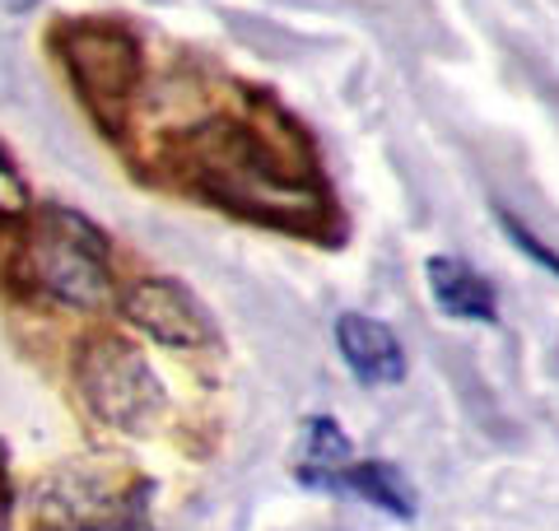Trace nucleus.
<instances>
[{"label":"nucleus","mask_w":559,"mask_h":531,"mask_svg":"<svg viewBox=\"0 0 559 531\" xmlns=\"http://www.w3.org/2000/svg\"><path fill=\"white\" fill-rule=\"evenodd\" d=\"M24 280L47 298L94 312L112 298V271H108V243L98 228L66 205H47L33 234L24 243Z\"/></svg>","instance_id":"nucleus-1"},{"label":"nucleus","mask_w":559,"mask_h":531,"mask_svg":"<svg viewBox=\"0 0 559 531\" xmlns=\"http://www.w3.org/2000/svg\"><path fill=\"white\" fill-rule=\"evenodd\" d=\"M61 61L75 80L80 98L90 103V113L108 131L121 127V113L135 94L140 80V47L131 33H121L117 24H70L61 28Z\"/></svg>","instance_id":"nucleus-2"},{"label":"nucleus","mask_w":559,"mask_h":531,"mask_svg":"<svg viewBox=\"0 0 559 531\" xmlns=\"http://www.w3.org/2000/svg\"><path fill=\"white\" fill-rule=\"evenodd\" d=\"M80 392L84 405L112 429H135L164 405V387L154 368L140 359L131 345L121 341H98L80 354Z\"/></svg>","instance_id":"nucleus-3"},{"label":"nucleus","mask_w":559,"mask_h":531,"mask_svg":"<svg viewBox=\"0 0 559 531\" xmlns=\"http://www.w3.org/2000/svg\"><path fill=\"white\" fill-rule=\"evenodd\" d=\"M121 308H127V322H135L145 335H154L159 345L173 350H197L210 341V317L197 304V294L178 280L164 275H145L121 294Z\"/></svg>","instance_id":"nucleus-4"},{"label":"nucleus","mask_w":559,"mask_h":531,"mask_svg":"<svg viewBox=\"0 0 559 531\" xmlns=\"http://www.w3.org/2000/svg\"><path fill=\"white\" fill-rule=\"evenodd\" d=\"M336 345H341L345 368L364 387H396L406 378V350H401L396 335L382 322H373V317L345 312L336 322Z\"/></svg>","instance_id":"nucleus-5"},{"label":"nucleus","mask_w":559,"mask_h":531,"mask_svg":"<svg viewBox=\"0 0 559 531\" xmlns=\"http://www.w3.org/2000/svg\"><path fill=\"white\" fill-rule=\"evenodd\" d=\"M349 467H355V448H349L341 424L331 415L304 420V434H299V485L322 489V494H341V475Z\"/></svg>","instance_id":"nucleus-6"},{"label":"nucleus","mask_w":559,"mask_h":531,"mask_svg":"<svg viewBox=\"0 0 559 531\" xmlns=\"http://www.w3.org/2000/svg\"><path fill=\"white\" fill-rule=\"evenodd\" d=\"M425 275H429V290L439 298V308L448 317H462V322H495L499 304H495V290L480 271H471L466 261L457 257H429L425 261Z\"/></svg>","instance_id":"nucleus-7"},{"label":"nucleus","mask_w":559,"mask_h":531,"mask_svg":"<svg viewBox=\"0 0 559 531\" xmlns=\"http://www.w3.org/2000/svg\"><path fill=\"white\" fill-rule=\"evenodd\" d=\"M341 494H355V499L392 512V518H401V522L415 518V489H411V481L392 462H378V457H369V462H359V457H355V467L341 475Z\"/></svg>","instance_id":"nucleus-8"},{"label":"nucleus","mask_w":559,"mask_h":531,"mask_svg":"<svg viewBox=\"0 0 559 531\" xmlns=\"http://www.w3.org/2000/svg\"><path fill=\"white\" fill-rule=\"evenodd\" d=\"M495 220H499V228H503V234H509V243L518 247L522 257H527L532 266H540V271H550V275L559 280V252H555V247H546V243H540V238L532 234V228H527V224H522V220L513 215V210L495 205Z\"/></svg>","instance_id":"nucleus-9"},{"label":"nucleus","mask_w":559,"mask_h":531,"mask_svg":"<svg viewBox=\"0 0 559 531\" xmlns=\"http://www.w3.org/2000/svg\"><path fill=\"white\" fill-rule=\"evenodd\" d=\"M24 215H28V187H24V177L14 173L10 158L0 154V224L24 220Z\"/></svg>","instance_id":"nucleus-10"},{"label":"nucleus","mask_w":559,"mask_h":531,"mask_svg":"<svg viewBox=\"0 0 559 531\" xmlns=\"http://www.w3.org/2000/svg\"><path fill=\"white\" fill-rule=\"evenodd\" d=\"M38 0H0V10H10V14H28Z\"/></svg>","instance_id":"nucleus-11"}]
</instances>
